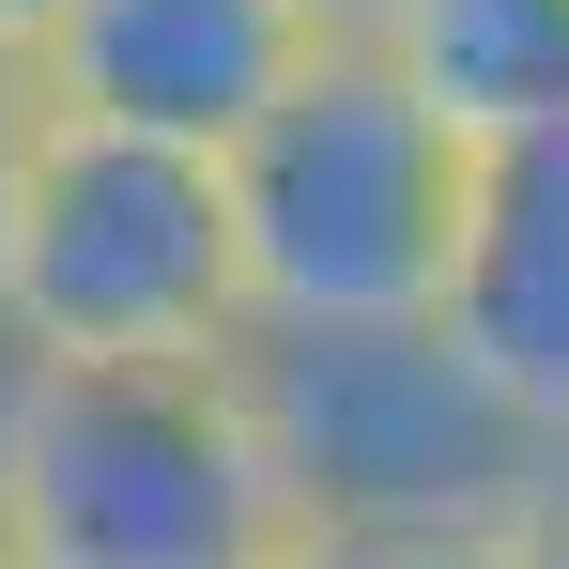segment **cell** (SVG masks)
Masks as SVG:
<instances>
[{
  "label": "cell",
  "mask_w": 569,
  "mask_h": 569,
  "mask_svg": "<svg viewBox=\"0 0 569 569\" xmlns=\"http://www.w3.org/2000/svg\"><path fill=\"white\" fill-rule=\"evenodd\" d=\"M278 447L231 385V339L186 355H16L0 400V569H278Z\"/></svg>",
  "instance_id": "1"
},
{
  "label": "cell",
  "mask_w": 569,
  "mask_h": 569,
  "mask_svg": "<svg viewBox=\"0 0 569 569\" xmlns=\"http://www.w3.org/2000/svg\"><path fill=\"white\" fill-rule=\"evenodd\" d=\"M231 186V247H247V308H431L447 247H462L477 123L385 31H323L278 93L216 139Z\"/></svg>",
  "instance_id": "2"
},
{
  "label": "cell",
  "mask_w": 569,
  "mask_h": 569,
  "mask_svg": "<svg viewBox=\"0 0 569 569\" xmlns=\"http://www.w3.org/2000/svg\"><path fill=\"white\" fill-rule=\"evenodd\" d=\"M231 385H247L308 523H492V539H523V508L569 447L555 416H523L447 339V308H355V323L247 308Z\"/></svg>",
  "instance_id": "3"
},
{
  "label": "cell",
  "mask_w": 569,
  "mask_h": 569,
  "mask_svg": "<svg viewBox=\"0 0 569 569\" xmlns=\"http://www.w3.org/2000/svg\"><path fill=\"white\" fill-rule=\"evenodd\" d=\"M0 323L16 355H186L247 323V247L200 139L47 108L16 216H0Z\"/></svg>",
  "instance_id": "4"
},
{
  "label": "cell",
  "mask_w": 569,
  "mask_h": 569,
  "mask_svg": "<svg viewBox=\"0 0 569 569\" xmlns=\"http://www.w3.org/2000/svg\"><path fill=\"white\" fill-rule=\"evenodd\" d=\"M308 0H47L31 62L47 108H93V123H154V139H231L247 108L308 62Z\"/></svg>",
  "instance_id": "5"
},
{
  "label": "cell",
  "mask_w": 569,
  "mask_h": 569,
  "mask_svg": "<svg viewBox=\"0 0 569 569\" xmlns=\"http://www.w3.org/2000/svg\"><path fill=\"white\" fill-rule=\"evenodd\" d=\"M447 339L508 385L523 416L569 431V108H508L477 123L462 247H447Z\"/></svg>",
  "instance_id": "6"
},
{
  "label": "cell",
  "mask_w": 569,
  "mask_h": 569,
  "mask_svg": "<svg viewBox=\"0 0 569 569\" xmlns=\"http://www.w3.org/2000/svg\"><path fill=\"white\" fill-rule=\"evenodd\" d=\"M385 47L462 108V123H508V108H569V0H400Z\"/></svg>",
  "instance_id": "7"
},
{
  "label": "cell",
  "mask_w": 569,
  "mask_h": 569,
  "mask_svg": "<svg viewBox=\"0 0 569 569\" xmlns=\"http://www.w3.org/2000/svg\"><path fill=\"white\" fill-rule=\"evenodd\" d=\"M278 569H523V539H492V523H292Z\"/></svg>",
  "instance_id": "8"
},
{
  "label": "cell",
  "mask_w": 569,
  "mask_h": 569,
  "mask_svg": "<svg viewBox=\"0 0 569 569\" xmlns=\"http://www.w3.org/2000/svg\"><path fill=\"white\" fill-rule=\"evenodd\" d=\"M31 139H47V62H31V31H0V216H16Z\"/></svg>",
  "instance_id": "9"
},
{
  "label": "cell",
  "mask_w": 569,
  "mask_h": 569,
  "mask_svg": "<svg viewBox=\"0 0 569 569\" xmlns=\"http://www.w3.org/2000/svg\"><path fill=\"white\" fill-rule=\"evenodd\" d=\"M400 0H308V31H385Z\"/></svg>",
  "instance_id": "10"
},
{
  "label": "cell",
  "mask_w": 569,
  "mask_h": 569,
  "mask_svg": "<svg viewBox=\"0 0 569 569\" xmlns=\"http://www.w3.org/2000/svg\"><path fill=\"white\" fill-rule=\"evenodd\" d=\"M0 31H47V0H0Z\"/></svg>",
  "instance_id": "11"
},
{
  "label": "cell",
  "mask_w": 569,
  "mask_h": 569,
  "mask_svg": "<svg viewBox=\"0 0 569 569\" xmlns=\"http://www.w3.org/2000/svg\"><path fill=\"white\" fill-rule=\"evenodd\" d=\"M0 400H16V323H0Z\"/></svg>",
  "instance_id": "12"
}]
</instances>
